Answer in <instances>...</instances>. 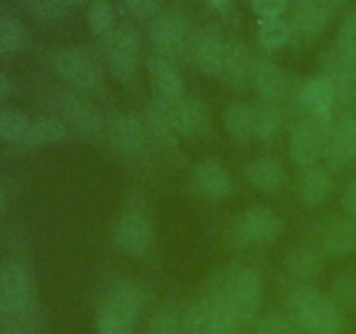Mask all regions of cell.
Instances as JSON below:
<instances>
[{"instance_id":"7a4b0ae2","label":"cell","mask_w":356,"mask_h":334,"mask_svg":"<svg viewBox=\"0 0 356 334\" xmlns=\"http://www.w3.org/2000/svg\"><path fill=\"white\" fill-rule=\"evenodd\" d=\"M141 308V292L132 284H118L101 305L96 334H131L132 324Z\"/></svg>"},{"instance_id":"d6a6232c","label":"cell","mask_w":356,"mask_h":334,"mask_svg":"<svg viewBox=\"0 0 356 334\" xmlns=\"http://www.w3.org/2000/svg\"><path fill=\"white\" fill-rule=\"evenodd\" d=\"M292 35V26L282 17H271V19H261L257 38L266 49L282 47L289 42Z\"/></svg>"},{"instance_id":"d590c367","label":"cell","mask_w":356,"mask_h":334,"mask_svg":"<svg viewBox=\"0 0 356 334\" xmlns=\"http://www.w3.org/2000/svg\"><path fill=\"white\" fill-rule=\"evenodd\" d=\"M334 301L341 308H356V273L355 271H343L336 277L332 284Z\"/></svg>"},{"instance_id":"30bf717a","label":"cell","mask_w":356,"mask_h":334,"mask_svg":"<svg viewBox=\"0 0 356 334\" xmlns=\"http://www.w3.org/2000/svg\"><path fill=\"white\" fill-rule=\"evenodd\" d=\"M104 38H106L108 66L111 73L122 82H127L134 77L139 63L138 35L129 28H118Z\"/></svg>"},{"instance_id":"e575fe53","label":"cell","mask_w":356,"mask_h":334,"mask_svg":"<svg viewBox=\"0 0 356 334\" xmlns=\"http://www.w3.org/2000/svg\"><path fill=\"white\" fill-rule=\"evenodd\" d=\"M24 42V28L14 17H0V56L14 54Z\"/></svg>"},{"instance_id":"9c48e42d","label":"cell","mask_w":356,"mask_h":334,"mask_svg":"<svg viewBox=\"0 0 356 334\" xmlns=\"http://www.w3.org/2000/svg\"><path fill=\"white\" fill-rule=\"evenodd\" d=\"M33 296V280L24 264L9 263L0 268V313L23 312Z\"/></svg>"},{"instance_id":"1f68e13d","label":"cell","mask_w":356,"mask_h":334,"mask_svg":"<svg viewBox=\"0 0 356 334\" xmlns=\"http://www.w3.org/2000/svg\"><path fill=\"white\" fill-rule=\"evenodd\" d=\"M31 118L23 111L0 110V138L9 143H24L30 131Z\"/></svg>"},{"instance_id":"4316f807","label":"cell","mask_w":356,"mask_h":334,"mask_svg":"<svg viewBox=\"0 0 356 334\" xmlns=\"http://www.w3.org/2000/svg\"><path fill=\"white\" fill-rule=\"evenodd\" d=\"M285 268L292 277L299 278V280H309L322 271V254L313 247H296V249L289 250L285 256Z\"/></svg>"},{"instance_id":"d4e9b609","label":"cell","mask_w":356,"mask_h":334,"mask_svg":"<svg viewBox=\"0 0 356 334\" xmlns=\"http://www.w3.org/2000/svg\"><path fill=\"white\" fill-rule=\"evenodd\" d=\"M332 193V177L323 167H308L299 183L301 200L308 205H320Z\"/></svg>"},{"instance_id":"7402d4cb","label":"cell","mask_w":356,"mask_h":334,"mask_svg":"<svg viewBox=\"0 0 356 334\" xmlns=\"http://www.w3.org/2000/svg\"><path fill=\"white\" fill-rule=\"evenodd\" d=\"M322 247L330 256L356 253V223L350 218H336L322 232Z\"/></svg>"},{"instance_id":"ab89813d","label":"cell","mask_w":356,"mask_h":334,"mask_svg":"<svg viewBox=\"0 0 356 334\" xmlns=\"http://www.w3.org/2000/svg\"><path fill=\"white\" fill-rule=\"evenodd\" d=\"M148 334H184V327L176 315L169 312L156 313L148 326Z\"/></svg>"},{"instance_id":"f546056e","label":"cell","mask_w":356,"mask_h":334,"mask_svg":"<svg viewBox=\"0 0 356 334\" xmlns=\"http://www.w3.org/2000/svg\"><path fill=\"white\" fill-rule=\"evenodd\" d=\"M148 131L152 132L153 138L160 143H172L176 131L172 127L169 113V101L160 97V100L153 101L148 108Z\"/></svg>"},{"instance_id":"7dc6e473","label":"cell","mask_w":356,"mask_h":334,"mask_svg":"<svg viewBox=\"0 0 356 334\" xmlns=\"http://www.w3.org/2000/svg\"><path fill=\"white\" fill-rule=\"evenodd\" d=\"M323 2H325L330 9H334V7H341L343 3H346V0H323Z\"/></svg>"},{"instance_id":"7c38bea8","label":"cell","mask_w":356,"mask_h":334,"mask_svg":"<svg viewBox=\"0 0 356 334\" xmlns=\"http://www.w3.org/2000/svg\"><path fill=\"white\" fill-rule=\"evenodd\" d=\"M323 157L329 166L339 167L346 166L356 157V117L348 115L330 124L325 139Z\"/></svg>"},{"instance_id":"3957f363","label":"cell","mask_w":356,"mask_h":334,"mask_svg":"<svg viewBox=\"0 0 356 334\" xmlns=\"http://www.w3.org/2000/svg\"><path fill=\"white\" fill-rule=\"evenodd\" d=\"M282 232H284V219L273 209L256 205L236 216L232 226V239L236 246H250V244L268 246L277 242Z\"/></svg>"},{"instance_id":"74e56055","label":"cell","mask_w":356,"mask_h":334,"mask_svg":"<svg viewBox=\"0 0 356 334\" xmlns=\"http://www.w3.org/2000/svg\"><path fill=\"white\" fill-rule=\"evenodd\" d=\"M256 334H298L291 319L280 313H268L257 322Z\"/></svg>"},{"instance_id":"7bdbcfd3","label":"cell","mask_w":356,"mask_h":334,"mask_svg":"<svg viewBox=\"0 0 356 334\" xmlns=\"http://www.w3.org/2000/svg\"><path fill=\"white\" fill-rule=\"evenodd\" d=\"M341 205L348 214L356 218V176L344 188L343 195H341Z\"/></svg>"},{"instance_id":"2e32d148","label":"cell","mask_w":356,"mask_h":334,"mask_svg":"<svg viewBox=\"0 0 356 334\" xmlns=\"http://www.w3.org/2000/svg\"><path fill=\"white\" fill-rule=\"evenodd\" d=\"M329 75L356 68V9L344 17L336 42L325 54Z\"/></svg>"},{"instance_id":"f35d334b","label":"cell","mask_w":356,"mask_h":334,"mask_svg":"<svg viewBox=\"0 0 356 334\" xmlns=\"http://www.w3.org/2000/svg\"><path fill=\"white\" fill-rule=\"evenodd\" d=\"M33 13L44 21H58L66 14L70 3L66 0H31Z\"/></svg>"},{"instance_id":"ffe728a7","label":"cell","mask_w":356,"mask_h":334,"mask_svg":"<svg viewBox=\"0 0 356 334\" xmlns=\"http://www.w3.org/2000/svg\"><path fill=\"white\" fill-rule=\"evenodd\" d=\"M148 73L160 97L172 101L184 96V79L174 61L155 56L148 61Z\"/></svg>"},{"instance_id":"836d02e7","label":"cell","mask_w":356,"mask_h":334,"mask_svg":"<svg viewBox=\"0 0 356 334\" xmlns=\"http://www.w3.org/2000/svg\"><path fill=\"white\" fill-rule=\"evenodd\" d=\"M282 113L275 104L264 103L256 106V131L254 136L259 139H273L280 132Z\"/></svg>"},{"instance_id":"ac0fdd59","label":"cell","mask_w":356,"mask_h":334,"mask_svg":"<svg viewBox=\"0 0 356 334\" xmlns=\"http://www.w3.org/2000/svg\"><path fill=\"white\" fill-rule=\"evenodd\" d=\"M59 111L66 124L75 127L83 134H96L103 127V117L90 101L75 94H66L59 101Z\"/></svg>"},{"instance_id":"52a82bcc","label":"cell","mask_w":356,"mask_h":334,"mask_svg":"<svg viewBox=\"0 0 356 334\" xmlns=\"http://www.w3.org/2000/svg\"><path fill=\"white\" fill-rule=\"evenodd\" d=\"M113 242L131 257H141L153 242V223L143 209H129L122 212L113 228Z\"/></svg>"},{"instance_id":"603a6c76","label":"cell","mask_w":356,"mask_h":334,"mask_svg":"<svg viewBox=\"0 0 356 334\" xmlns=\"http://www.w3.org/2000/svg\"><path fill=\"white\" fill-rule=\"evenodd\" d=\"M249 181L264 193H275L287 183V174L284 166L273 157H261L247 166Z\"/></svg>"},{"instance_id":"484cf974","label":"cell","mask_w":356,"mask_h":334,"mask_svg":"<svg viewBox=\"0 0 356 334\" xmlns=\"http://www.w3.org/2000/svg\"><path fill=\"white\" fill-rule=\"evenodd\" d=\"M218 313V296L211 294L198 299L188 308L184 315V334H209Z\"/></svg>"},{"instance_id":"5b68a950","label":"cell","mask_w":356,"mask_h":334,"mask_svg":"<svg viewBox=\"0 0 356 334\" xmlns=\"http://www.w3.org/2000/svg\"><path fill=\"white\" fill-rule=\"evenodd\" d=\"M54 72L82 93H96L103 86V72L90 54L82 49H63L54 56Z\"/></svg>"},{"instance_id":"cb8c5ba5","label":"cell","mask_w":356,"mask_h":334,"mask_svg":"<svg viewBox=\"0 0 356 334\" xmlns=\"http://www.w3.org/2000/svg\"><path fill=\"white\" fill-rule=\"evenodd\" d=\"M252 65L249 59V52L242 44H229L226 45L225 51V65H222V73L226 82L233 87V89H240L245 86L250 80V73H252Z\"/></svg>"},{"instance_id":"83f0119b","label":"cell","mask_w":356,"mask_h":334,"mask_svg":"<svg viewBox=\"0 0 356 334\" xmlns=\"http://www.w3.org/2000/svg\"><path fill=\"white\" fill-rule=\"evenodd\" d=\"M225 127L235 139H249L256 131V106L233 103L225 111Z\"/></svg>"},{"instance_id":"e0dca14e","label":"cell","mask_w":356,"mask_h":334,"mask_svg":"<svg viewBox=\"0 0 356 334\" xmlns=\"http://www.w3.org/2000/svg\"><path fill=\"white\" fill-rule=\"evenodd\" d=\"M299 101H301L302 108L308 111V115L320 118V120L330 122L332 120L334 103H336L332 80L327 75L309 79L301 87Z\"/></svg>"},{"instance_id":"f6af8a7d","label":"cell","mask_w":356,"mask_h":334,"mask_svg":"<svg viewBox=\"0 0 356 334\" xmlns=\"http://www.w3.org/2000/svg\"><path fill=\"white\" fill-rule=\"evenodd\" d=\"M9 90H10L9 79H7V77L3 75V73H0V100L7 96V94H9Z\"/></svg>"},{"instance_id":"277c9868","label":"cell","mask_w":356,"mask_h":334,"mask_svg":"<svg viewBox=\"0 0 356 334\" xmlns=\"http://www.w3.org/2000/svg\"><path fill=\"white\" fill-rule=\"evenodd\" d=\"M221 291L222 299L240 322H247L259 312L263 299V278L254 268H243L236 271Z\"/></svg>"},{"instance_id":"c3c4849f","label":"cell","mask_w":356,"mask_h":334,"mask_svg":"<svg viewBox=\"0 0 356 334\" xmlns=\"http://www.w3.org/2000/svg\"><path fill=\"white\" fill-rule=\"evenodd\" d=\"M66 2H68L70 6H80V3L87 2V0H66Z\"/></svg>"},{"instance_id":"d6986e66","label":"cell","mask_w":356,"mask_h":334,"mask_svg":"<svg viewBox=\"0 0 356 334\" xmlns=\"http://www.w3.org/2000/svg\"><path fill=\"white\" fill-rule=\"evenodd\" d=\"M294 24L292 31H298L302 38L318 37L329 21L330 7L323 0H294Z\"/></svg>"},{"instance_id":"6da1fadb","label":"cell","mask_w":356,"mask_h":334,"mask_svg":"<svg viewBox=\"0 0 356 334\" xmlns=\"http://www.w3.org/2000/svg\"><path fill=\"white\" fill-rule=\"evenodd\" d=\"M292 308L299 324L309 334H337L343 329V308L334 298L315 289H296L292 292Z\"/></svg>"},{"instance_id":"44dd1931","label":"cell","mask_w":356,"mask_h":334,"mask_svg":"<svg viewBox=\"0 0 356 334\" xmlns=\"http://www.w3.org/2000/svg\"><path fill=\"white\" fill-rule=\"evenodd\" d=\"M195 183L198 190L209 198L222 200L232 193L233 181L228 170L218 160H204L195 169Z\"/></svg>"},{"instance_id":"ee69618b","label":"cell","mask_w":356,"mask_h":334,"mask_svg":"<svg viewBox=\"0 0 356 334\" xmlns=\"http://www.w3.org/2000/svg\"><path fill=\"white\" fill-rule=\"evenodd\" d=\"M0 334H23V329L19 327V324L14 322V320H6L0 326Z\"/></svg>"},{"instance_id":"b9f144b4","label":"cell","mask_w":356,"mask_h":334,"mask_svg":"<svg viewBox=\"0 0 356 334\" xmlns=\"http://www.w3.org/2000/svg\"><path fill=\"white\" fill-rule=\"evenodd\" d=\"M160 0H125V6L134 16L148 17L156 13Z\"/></svg>"},{"instance_id":"4fadbf2b","label":"cell","mask_w":356,"mask_h":334,"mask_svg":"<svg viewBox=\"0 0 356 334\" xmlns=\"http://www.w3.org/2000/svg\"><path fill=\"white\" fill-rule=\"evenodd\" d=\"M250 82L259 97H263L264 103L271 104H277L278 101L284 100L291 89V80L285 70L277 63L266 61V59L254 63Z\"/></svg>"},{"instance_id":"bcb514c9","label":"cell","mask_w":356,"mask_h":334,"mask_svg":"<svg viewBox=\"0 0 356 334\" xmlns=\"http://www.w3.org/2000/svg\"><path fill=\"white\" fill-rule=\"evenodd\" d=\"M209 3H211L212 7H214V9H226V7L229 6V2H232V0H207Z\"/></svg>"},{"instance_id":"4dcf8cb0","label":"cell","mask_w":356,"mask_h":334,"mask_svg":"<svg viewBox=\"0 0 356 334\" xmlns=\"http://www.w3.org/2000/svg\"><path fill=\"white\" fill-rule=\"evenodd\" d=\"M115 7L110 0H92L87 9V26L96 37H108L115 30Z\"/></svg>"},{"instance_id":"8992f818","label":"cell","mask_w":356,"mask_h":334,"mask_svg":"<svg viewBox=\"0 0 356 334\" xmlns=\"http://www.w3.org/2000/svg\"><path fill=\"white\" fill-rule=\"evenodd\" d=\"M330 124L332 120H320L312 115H306L292 127L289 150H291L292 160L298 166L313 167L322 159Z\"/></svg>"},{"instance_id":"ba28073f","label":"cell","mask_w":356,"mask_h":334,"mask_svg":"<svg viewBox=\"0 0 356 334\" xmlns=\"http://www.w3.org/2000/svg\"><path fill=\"white\" fill-rule=\"evenodd\" d=\"M149 37H152L159 56L176 61V59L186 56L191 31L188 30L186 23L179 16L162 14L153 19Z\"/></svg>"},{"instance_id":"9a60e30c","label":"cell","mask_w":356,"mask_h":334,"mask_svg":"<svg viewBox=\"0 0 356 334\" xmlns=\"http://www.w3.org/2000/svg\"><path fill=\"white\" fill-rule=\"evenodd\" d=\"M108 138L122 153H136L145 146L148 132L143 122L131 113H115L108 120Z\"/></svg>"},{"instance_id":"f1b7e54d","label":"cell","mask_w":356,"mask_h":334,"mask_svg":"<svg viewBox=\"0 0 356 334\" xmlns=\"http://www.w3.org/2000/svg\"><path fill=\"white\" fill-rule=\"evenodd\" d=\"M66 136V124L52 117H40L31 120L24 145L45 146L61 141Z\"/></svg>"},{"instance_id":"5bb4252c","label":"cell","mask_w":356,"mask_h":334,"mask_svg":"<svg viewBox=\"0 0 356 334\" xmlns=\"http://www.w3.org/2000/svg\"><path fill=\"white\" fill-rule=\"evenodd\" d=\"M169 113L176 134L197 136L207 127V108L198 97L183 96L169 101Z\"/></svg>"},{"instance_id":"8fae6325","label":"cell","mask_w":356,"mask_h":334,"mask_svg":"<svg viewBox=\"0 0 356 334\" xmlns=\"http://www.w3.org/2000/svg\"><path fill=\"white\" fill-rule=\"evenodd\" d=\"M226 45L221 38L209 30L191 31L188 52L195 68L204 75H221L225 65Z\"/></svg>"},{"instance_id":"8d00e7d4","label":"cell","mask_w":356,"mask_h":334,"mask_svg":"<svg viewBox=\"0 0 356 334\" xmlns=\"http://www.w3.org/2000/svg\"><path fill=\"white\" fill-rule=\"evenodd\" d=\"M332 80L336 100L353 101L356 100V68L344 70V72L327 75Z\"/></svg>"},{"instance_id":"60d3db41","label":"cell","mask_w":356,"mask_h":334,"mask_svg":"<svg viewBox=\"0 0 356 334\" xmlns=\"http://www.w3.org/2000/svg\"><path fill=\"white\" fill-rule=\"evenodd\" d=\"M252 9L261 19L280 17L287 9V0H250Z\"/></svg>"}]
</instances>
